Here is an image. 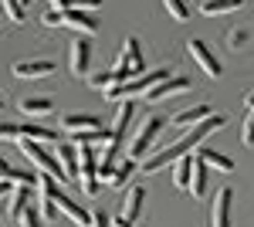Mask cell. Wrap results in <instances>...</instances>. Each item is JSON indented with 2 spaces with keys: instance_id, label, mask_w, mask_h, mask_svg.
I'll return each instance as SVG.
<instances>
[{
  "instance_id": "7",
  "label": "cell",
  "mask_w": 254,
  "mask_h": 227,
  "mask_svg": "<svg viewBox=\"0 0 254 227\" xmlns=\"http://www.w3.org/2000/svg\"><path fill=\"white\" fill-rule=\"evenodd\" d=\"M187 51H190V58L203 68V75H207V78H220L224 68H220V61H217V55L210 51V44H207V41L190 38V41H187Z\"/></svg>"
},
{
  "instance_id": "13",
  "label": "cell",
  "mask_w": 254,
  "mask_h": 227,
  "mask_svg": "<svg viewBox=\"0 0 254 227\" xmlns=\"http://www.w3.org/2000/svg\"><path fill=\"white\" fill-rule=\"evenodd\" d=\"M88 61H92V41L78 38L71 44V75H88Z\"/></svg>"
},
{
  "instance_id": "34",
  "label": "cell",
  "mask_w": 254,
  "mask_h": 227,
  "mask_svg": "<svg viewBox=\"0 0 254 227\" xmlns=\"http://www.w3.org/2000/svg\"><path fill=\"white\" fill-rule=\"evenodd\" d=\"M41 24H44V27H61V10H55V7H51V10L41 17Z\"/></svg>"
},
{
  "instance_id": "21",
  "label": "cell",
  "mask_w": 254,
  "mask_h": 227,
  "mask_svg": "<svg viewBox=\"0 0 254 227\" xmlns=\"http://www.w3.org/2000/svg\"><path fill=\"white\" fill-rule=\"evenodd\" d=\"M116 166H119V143L112 139V143H105V150L98 156V180H109V173Z\"/></svg>"
},
{
  "instance_id": "28",
  "label": "cell",
  "mask_w": 254,
  "mask_h": 227,
  "mask_svg": "<svg viewBox=\"0 0 254 227\" xmlns=\"http://www.w3.org/2000/svg\"><path fill=\"white\" fill-rule=\"evenodd\" d=\"M0 3H3V14H7L10 24H20L24 20V0H0Z\"/></svg>"
},
{
  "instance_id": "20",
  "label": "cell",
  "mask_w": 254,
  "mask_h": 227,
  "mask_svg": "<svg viewBox=\"0 0 254 227\" xmlns=\"http://www.w3.org/2000/svg\"><path fill=\"white\" fill-rule=\"evenodd\" d=\"M244 7V0H203L200 3V14L203 17H217V14H234Z\"/></svg>"
},
{
  "instance_id": "18",
  "label": "cell",
  "mask_w": 254,
  "mask_h": 227,
  "mask_svg": "<svg viewBox=\"0 0 254 227\" xmlns=\"http://www.w3.org/2000/svg\"><path fill=\"white\" fill-rule=\"evenodd\" d=\"M95 115H61V133H88V129H98Z\"/></svg>"
},
{
  "instance_id": "14",
  "label": "cell",
  "mask_w": 254,
  "mask_h": 227,
  "mask_svg": "<svg viewBox=\"0 0 254 227\" xmlns=\"http://www.w3.org/2000/svg\"><path fill=\"white\" fill-rule=\"evenodd\" d=\"M207 173H210V166H207L203 159H196V156H193V170H190L187 193H193L196 200H200V197H207Z\"/></svg>"
},
{
  "instance_id": "4",
  "label": "cell",
  "mask_w": 254,
  "mask_h": 227,
  "mask_svg": "<svg viewBox=\"0 0 254 227\" xmlns=\"http://www.w3.org/2000/svg\"><path fill=\"white\" fill-rule=\"evenodd\" d=\"M17 143H20V152H24V156L34 163V170H38V173H48L51 180H58V183H68V180H64V173H61V166H58V159H55L51 152L44 150L41 143H34V139H17Z\"/></svg>"
},
{
  "instance_id": "1",
  "label": "cell",
  "mask_w": 254,
  "mask_h": 227,
  "mask_svg": "<svg viewBox=\"0 0 254 227\" xmlns=\"http://www.w3.org/2000/svg\"><path fill=\"white\" fill-rule=\"evenodd\" d=\"M224 126V115H207L203 122H196V126H190L187 129V136H176L173 143L166 146V150H159V152H153L149 159H142V173H159L163 166H170V163H176L180 156H187V152H193L207 136H214L217 129Z\"/></svg>"
},
{
  "instance_id": "38",
  "label": "cell",
  "mask_w": 254,
  "mask_h": 227,
  "mask_svg": "<svg viewBox=\"0 0 254 227\" xmlns=\"http://www.w3.org/2000/svg\"><path fill=\"white\" fill-rule=\"evenodd\" d=\"M7 170H10V166H7V159L0 156V176H7Z\"/></svg>"
},
{
  "instance_id": "25",
  "label": "cell",
  "mask_w": 254,
  "mask_h": 227,
  "mask_svg": "<svg viewBox=\"0 0 254 227\" xmlns=\"http://www.w3.org/2000/svg\"><path fill=\"white\" fill-rule=\"evenodd\" d=\"M190 170H193V152H187V156H180V159H176L173 183H176L180 190H187V183H190Z\"/></svg>"
},
{
  "instance_id": "22",
  "label": "cell",
  "mask_w": 254,
  "mask_h": 227,
  "mask_svg": "<svg viewBox=\"0 0 254 227\" xmlns=\"http://www.w3.org/2000/svg\"><path fill=\"white\" fill-rule=\"evenodd\" d=\"M196 159H203L210 170L234 173V159H231V156H224V152H217V150H200V152H196Z\"/></svg>"
},
{
  "instance_id": "16",
  "label": "cell",
  "mask_w": 254,
  "mask_h": 227,
  "mask_svg": "<svg viewBox=\"0 0 254 227\" xmlns=\"http://www.w3.org/2000/svg\"><path fill=\"white\" fill-rule=\"evenodd\" d=\"M207 115H214V109H210V105L183 109V112H176V115H173V126H176V129H190V126H196V122H203Z\"/></svg>"
},
{
  "instance_id": "10",
  "label": "cell",
  "mask_w": 254,
  "mask_h": 227,
  "mask_svg": "<svg viewBox=\"0 0 254 227\" xmlns=\"http://www.w3.org/2000/svg\"><path fill=\"white\" fill-rule=\"evenodd\" d=\"M193 88V81L190 78H183V75H176V78H163V81H156L149 92H146V98L149 102H159V98H170V95H183V92H190Z\"/></svg>"
},
{
  "instance_id": "36",
  "label": "cell",
  "mask_w": 254,
  "mask_h": 227,
  "mask_svg": "<svg viewBox=\"0 0 254 227\" xmlns=\"http://www.w3.org/2000/svg\"><path fill=\"white\" fill-rule=\"evenodd\" d=\"M0 139H17V122H0Z\"/></svg>"
},
{
  "instance_id": "33",
  "label": "cell",
  "mask_w": 254,
  "mask_h": 227,
  "mask_svg": "<svg viewBox=\"0 0 254 227\" xmlns=\"http://www.w3.org/2000/svg\"><path fill=\"white\" fill-rule=\"evenodd\" d=\"M88 227H112L109 210H92V214H88Z\"/></svg>"
},
{
  "instance_id": "26",
  "label": "cell",
  "mask_w": 254,
  "mask_h": 227,
  "mask_svg": "<svg viewBox=\"0 0 254 227\" xmlns=\"http://www.w3.org/2000/svg\"><path fill=\"white\" fill-rule=\"evenodd\" d=\"M132 170H136V159H119V166L112 173H109V183H112V187H126V183H129V176H132Z\"/></svg>"
},
{
  "instance_id": "39",
  "label": "cell",
  "mask_w": 254,
  "mask_h": 227,
  "mask_svg": "<svg viewBox=\"0 0 254 227\" xmlns=\"http://www.w3.org/2000/svg\"><path fill=\"white\" fill-rule=\"evenodd\" d=\"M244 105H248V109L254 105V92H248V95H244Z\"/></svg>"
},
{
  "instance_id": "8",
  "label": "cell",
  "mask_w": 254,
  "mask_h": 227,
  "mask_svg": "<svg viewBox=\"0 0 254 227\" xmlns=\"http://www.w3.org/2000/svg\"><path fill=\"white\" fill-rule=\"evenodd\" d=\"M234 190L231 187H220L214 197V207H210V227H234Z\"/></svg>"
},
{
  "instance_id": "9",
  "label": "cell",
  "mask_w": 254,
  "mask_h": 227,
  "mask_svg": "<svg viewBox=\"0 0 254 227\" xmlns=\"http://www.w3.org/2000/svg\"><path fill=\"white\" fill-rule=\"evenodd\" d=\"M10 72H14V78L31 81V78H51L55 72H58V65H55V61H48V58H31V61H17Z\"/></svg>"
},
{
  "instance_id": "2",
  "label": "cell",
  "mask_w": 254,
  "mask_h": 227,
  "mask_svg": "<svg viewBox=\"0 0 254 227\" xmlns=\"http://www.w3.org/2000/svg\"><path fill=\"white\" fill-rule=\"evenodd\" d=\"M163 78H170L166 68H156V72H142V78H129V81H122V85H112V88H105V98L109 102H122V98H136V95H146L156 81Z\"/></svg>"
},
{
  "instance_id": "37",
  "label": "cell",
  "mask_w": 254,
  "mask_h": 227,
  "mask_svg": "<svg viewBox=\"0 0 254 227\" xmlns=\"http://www.w3.org/2000/svg\"><path fill=\"white\" fill-rule=\"evenodd\" d=\"M14 187V183H10V180H7V176H0V197H7V190Z\"/></svg>"
},
{
  "instance_id": "12",
  "label": "cell",
  "mask_w": 254,
  "mask_h": 227,
  "mask_svg": "<svg viewBox=\"0 0 254 227\" xmlns=\"http://www.w3.org/2000/svg\"><path fill=\"white\" fill-rule=\"evenodd\" d=\"M61 27H75V31H88V38L98 31V20L92 14H85L78 7H68V10H61Z\"/></svg>"
},
{
  "instance_id": "17",
  "label": "cell",
  "mask_w": 254,
  "mask_h": 227,
  "mask_svg": "<svg viewBox=\"0 0 254 227\" xmlns=\"http://www.w3.org/2000/svg\"><path fill=\"white\" fill-rule=\"evenodd\" d=\"M17 109H20L24 115H48L51 109H55V102H51L48 95H24Z\"/></svg>"
},
{
  "instance_id": "30",
  "label": "cell",
  "mask_w": 254,
  "mask_h": 227,
  "mask_svg": "<svg viewBox=\"0 0 254 227\" xmlns=\"http://www.w3.org/2000/svg\"><path fill=\"white\" fill-rule=\"evenodd\" d=\"M17 221H20V227H44V221L38 217V210L31 207V204H27V207L17 214Z\"/></svg>"
},
{
  "instance_id": "3",
  "label": "cell",
  "mask_w": 254,
  "mask_h": 227,
  "mask_svg": "<svg viewBox=\"0 0 254 227\" xmlns=\"http://www.w3.org/2000/svg\"><path fill=\"white\" fill-rule=\"evenodd\" d=\"M136 75H142V44L136 38H126L112 78H116V85H122V81H129V78H136Z\"/></svg>"
},
{
  "instance_id": "23",
  "label": "cell",
  "mask_w": 254,
  "mask_h": 227,
  "mask_svg": "<svg viewBox=\"0 0 254 227\" xmlns=\"http://www.w3.org/2000/svg\"><path fill=\"white\" fill-rule=\"evenodd\" d=\"M17 139H34V143H58V133H51V129H44V126H34V122H27V126H17Z\"/></svg>"
},
{
  "instance_id": "5",
  "label": "cell",
  "mask_w": 254,
  "mask_h": 227,
  "mask_svg": "<svg viewBox=\"0 0 254 227\" xmlns=\"http://www.w3.org/2000/svg\"><path fill=\"white\" fill-rule=\"evenodd\" d=\"M159 129H163V119H159V115H149V119L139 126V133L132 136V143H129V159H146V152L156 143Z\"/></svg>"
},
{
  "instance_id": "32",
  "label": "cell",
  "mask_w": 254,
  "mask_h": 227,
  "mask_svg": "<svg viewBox=\"0 0 254 227\" xmlns=\"http://www.w3.org/2000/svg\"><path fill=\"white\" fill-rule=\"evenodd\" d=\"M88 85L105 92V88H112V85H116V78H112V72H102V75H92V78H88Z\"/></svg>"
},
{
  "instance_id": "35",
  "label": "cell",
  "mask_w": 254,
  "mask_h": 227,
  "mask_svg": "<svg viewBox=\"0 0 254 227\" xmlns=\"http://www.w3.org/2000/svg\"><path fill=\"white\" fill-rule=\"evenodd\" d=\"M227 44H231V48H244V44H248V31H231V38H227Z\"/></svg>"
},
{
  "instance_id": "15",
  "label": "cell",
  "mask_w": 254,
  "mask_h": 227,
  "mask_svg": "<svg viewBox=\"0 0 254 227\" xmlns=\"http://www.w3.org/2000/svg\"><path fill=\"white\" fill-rule=\"evenodd\" d=\"M55 159H58V166H61V173H64L68 183L78 180V150H75V146H61Z\"/></svg>"
},
{
  "instance_id": "19",
  "label": "cell",
  "mask_w": 254,
  "mask_h": 227,
  "mask_svg": "<svg viewBox=\"0 0 254 227\" xmlns=\"http://www.w3.org/2000/svg\"><path fill=\"white\" fill-rule=\"evenodd\" d=\"M31 204V187H20V183H14V187L7 190V214L10 217H17L20 210Z\"/></svg>"
},
{
  "instance_id": "24",
  "label": "cell",
  "mask_w": 254,
  "mask_h": 227,
  "mask_svg": "<svg viewBox=\"0 0 254 227\" xmlns=\"http://www.w3.org/2000/svg\"><path fill=\"white\" fill-rule=\"evenodd\" d=\"M75 139V146H95V143H112V129H88V133H68Z\"/></svg>"
},
{
  "instance_id": "11",
  "label": "cell",
  "mask_w": 254,
  "mask_h": 227,
  "mask_svg": "<svg viewBox=\"0 0 254 227\" xmlns=\"http://www.w3.org/2000/svg\"><path fill=\"white\" fill-rule=\"evenodd\" d=\"M132 119H136L132 98H122V102H116V119H112V139H116V143H122V136L129 133V126H132Z\"/></svg>"
},
{
  "instance_id": "40",
  "label": "cell",
  "mask_w": 254,
  "mask_h": 227,
  "mask_svg": "<svg viewBox=\"0 0 254 227\" xmlns=\"http://www.w3.org/2000/svg\"><path fill=\"white\" fill-rule=\"evenodd\" d=\"M0 31H3V24H0Z\"/></svg>"
},
{
  "instance_id": "27",
  "label": "cell",
  "mask_w": 254,
  "mask_h": 227,
  "mask_svg": "<svg viewBox=\"0 0 254 227\" xmlns=\"http://www.w3.org/2000/svg\"><path fill=\"white\" fill-rule=\"evenodd\" d=\"M163 7L170 10L173 20H187L190 17V3H187V0H163Z\"/></svg>"
},
{
  "instance_id": "31",
  "label": "cell",
  "mask_w": 254,
  "mask_h": 227,
  "mask_svg": "<svg viewBox=\"0 0 254 227\" xmlns=\"http://www.w3.org/2000/svg\"><path fill=\"white\" fill-rule=\"evenodd\" d=\"M55 3V10H68V7H78V10H85V7H102V0H51Z\"/></svg>"
},
{
  "instance_id": "6",
  "label": "cell",
  "mask_w": 254,
  "mask_h": 227,
  "mask_svg": "<svg viewBox=\"0 0 254 227\" xmlns=\"http://www.w3.org/2000/svg\"><path fill=\"white\" fill-rule=\"evenodd\" d=\"M142 200H146V187L142 183H132L126 200H122V210L116 214V227H136L139 214H142Z\"/></svg>"
},
{
  "instance_id": "29",
  "label": "cell",
  "mask_w": 254,
  "mask_h": 227,
  "mask_svg": "<svg viewBox=\"0 0 254 227\" xmlns=\"http://www.w3.org/2000/svg\"><path fill=\"white\" fill-rule=\"evenodd\" d=\"M241 143L244 146H254V105L244 115V126H241Z\"/></svg>"
}]
</instances>
